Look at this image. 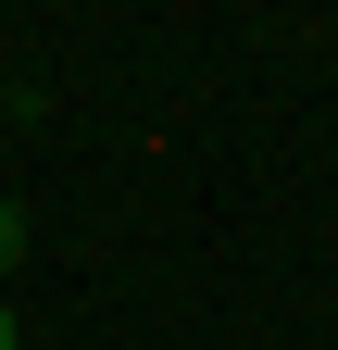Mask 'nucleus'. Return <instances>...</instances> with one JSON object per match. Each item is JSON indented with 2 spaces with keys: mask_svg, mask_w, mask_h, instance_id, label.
Here are the masks:
<instances>
[{
  "mask_svg": "<svg viewBox=\"0 0 338 350\" xmlns=\"http://www.w3.org/2000/svg\"><path fill=\"white\" fill-rule=\"evenodd\" d=\"M13 262H25V213L0 200V275H13Z\"/></svg>",
  "mask_w": 338,
  "mask_h": 350,
  "instance_id": "nucleus-1",
  "label": "nucleus"
},
{
  "mask_svg": "<svg viewBox=\"0 0 338 350\" xmlns=\"http://www.w3.org/2000/svg\"><path fill=\"white\" fill-rule=\"evenodd\" d=\"M0 350H13V300H0Z\"/></svg>",
  "mask_w": 338,
  "mask_h": 350,
  "instance_id": "nucleus-2",
  "label": "nucleus"
}]
</instances>
